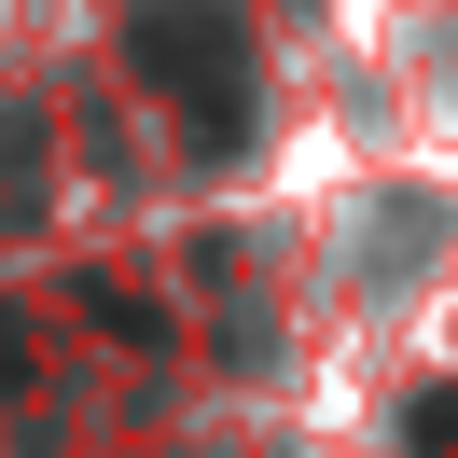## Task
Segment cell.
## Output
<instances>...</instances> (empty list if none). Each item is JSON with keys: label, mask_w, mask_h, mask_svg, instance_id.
<instances>
[{"label": "cell", "mask_w": 458, "mask_h": 458, "mask_svg": "<svg viewBox=\"0 0 458 458\" xmlns=\"http://www.w3.org/2000/svg\"><path fill=\"white\" fill-rule=\"evenodd\" d=\"M140 70L181 98L195 140H236V125H250V70H236V29L208 14V0H153L140 14Z\"/></svg>", "instance_id": "6da1fadb"}, {"label": "cell", "mask_w": 458, "mask_h": 458, "mask_svg": "<svg viewBox=\"0 0 458 458\" xmlns=\"http://www.w3.org/2000/svg\"><path fill=\"white\" fill-rule=\"evenodd\" d=\"M417 458H458V389H445V403L417 417Z\"/></svg>", "instance_id": "7a4b0ae2"}]
</instances>
